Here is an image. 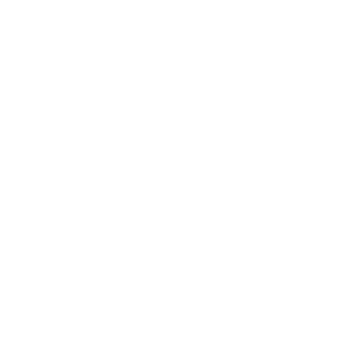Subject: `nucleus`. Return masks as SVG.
Returning a JSON list of instances; mask_svg holds the SVG:
<instances>
[]
</instances>
